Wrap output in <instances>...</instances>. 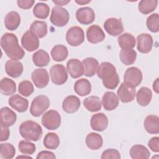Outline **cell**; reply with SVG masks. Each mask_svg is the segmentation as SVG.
I'll return each instance as SVG.
<instances>
[{"mask_svg":"<svg viewBox=\"0 0 159 159\" xmlns=\"http://www.w3.org/2000/svg\"><path fill=\"white\" fill-rule=\"evenodd\" d=\"M143 126L145 130L150 134H158L159 133V117L150 114L147 116L144 120Z\"/></svg>","mask_w":159,"mask_h":159,"instance_id":"cell-23","label":"cell"},{"mask_svg":"<svg viewBox=\"0 0 159 159\" xmlns=\"http://www.w3.org/2000/svg\"><path fill=\"white\" fill-rule=\"evenodd\" d=\"M50 12V7L48 4L43 2H38L33 9V14L35 17L41 19L47 18Z\"/></svg>","mask_w":159,"mask_h":159,"instance_id":"cell-40","label":"cell"},{"mask_svg":"<svg viewBox=\"0 0 159 159\" xmlns=\"http://www.w3.org/2000/svg\"><path fill=\"white\" fill-rule=\"evenodd\" d=\"M158 84H159V78H157L156 80L153 82V89L154 91L157 93H158Z\"/></svg>","mask_w":159,"mask_h":159,"instance_id":"cell-51","label":"cell"},{"mask_svg":"<svg viewBox=\"0 0 159 159\" xmlns=\"http://www.w3.org/2000/svg\"><path fill=\"white\" fill-rule=\"evenodd\" d=\"M50 55L54 61H62L68 57V48L63 45H56L52 48Z\"/></svg>","mask_w":159,"mask_h":159,"instance_id":"cell-32","label":"cell"},{"mask_svg":"<svg viewBox=\"0 0 159 159\" xmlns=\"http://www.w3.org/2000/svg\"><path fill=\"white\" fill-rule=\"evenodd\" d=\"M34 91V88L32 83L28 80L21 81L18 86L19 93L25 97L30 96Z\"/></svg>","mask_w":159,"mask_h":159,"instance_id":"cell-44","label":"cell"},{"mask_svg":"<svg viewBox=\"0 0 159 159\" xmlns=\"http://www.w3.org/2000/svg\"><path fill=\"white\" fill-rule=\"evenodd\" d=\"M98 76L102 80L105 88L114 89L119 83L120 79L116 67L107 61L101 63L97 70Z\"/></svg>","mask_w":159,"mask_h":159,"instance_id":"cell-2","label":"cell"},{"mask_svg":"<svg viewBox=\"0 0 159 159\" xmlns=\"http://www.w3.org/2000/svg\"><path fill=\"white\" fill-rule=\"evenodd\" d=\"M52 2L55 4L58 5V6H61L64 5H66L68 3L70 2V0H53Z\"/></svg>","mask_w":159,"mask_h":159,"instance_id":"cell-50","label":"cell"},{"mask_svg":"<svg viewBox=\"0 0 159 159\" xmlns=\"http://www.w3.org/2000/svg\"><path fill=\"white\" fill-rule=\"evenodd\" d=\"M135 95L137 103L140 106L145 107L150 102L152 98V92L147 87H142Z\"/></svg>","mask_w":159,"mask_h":159,"instance_id":"cell-30","label":"cell"},{"mask_svg":"<svg viewBox=\"0 0 159 159\" xmlns=\"http://www.w3.org/2000/svg\"><path fill=\"white\" fill-rule=\"evenodd\" d=\"M117 42L122 49H132L136 43L135 37L129 33H124L117 39Z\"/></svg>","mask_w":159,"mask_h":159,"instance_id":"cell-33","label":"cell"},{"mask_svg":"<svg viewBox=\"0 0 159 159\" xmlns=\"http://www.w3.org/2000/svg\"><path fill=\"white\" fill-rule=\"evenodd\" d=\"M157 0H142L139 2L138 9L143 14H148L157 7Z\"/></svg>","mask_w":159,"mask_h":159,"instance_id":"cell-39","label":"cell"},{"mask_svg":"<svg viewBox=\"0 0 159 159\" xmlns=\"http://www.w3.org/2000/svg\"><path fill=\"white\" fill-rule=\"evenodd\" d=\"M0 91L3 95L9 96L16 91V83L8 78H3L0 82Z\"/></svg>","mask_w":159,"mask_h":159,"instance_id":"cell-34","label":"cell"},{"mask_svg":"<svg viewBox=\"0 0 159 159\" xmlns=\"http://www.w3.org/2000/svg\"><path fill=\"white\" fill-rule=\"evenodd\" d=\"M19 133L25 140L34 142L40 140L43 134L41 126L31 120L24 121L20 125Z\"/></svg>","mask_w":159,"mask_h":159,"instance_id":"cell-3","label":"cell"},{"mask_svg":"<svg viewBox=\"0 0 159 159\" xmlns=\"http://www.w3.org/2000/svg\"><path fill=\"white\" fill-rule=\"evenodd\" d=\"M148 146L151 149L152 151L154 152H159V138L158 137H154L151 138L148 142Z\"/></svg>","mask_w":159,"mask_h":159,"instance_id":"cell-46","label":"cell"},{"mask_svg":"<svg viewBox=\"0 0 159 159\" xmlns=\"http://www.w3.org/2000/svg\"><path fill=\"white\" fill-rule=\"evenodd\" d=\"M76 17L80 24L88 25L94 22L95 19V13L92 8L89 7H83L76 11Z\"/></svg>","mask_w":159,"mask_h":159,"instance_id":"cell-15","label":"cell"},{"mask_svg":"<svg viewBox=\"0 0 159 159\" xmlns=\"http://www.w3.org/2000/svg\"><path fill=\"white\" fill-rule=\"evenodd\" d=\"M86 144L89 149L92 150H97L102 146V137L98 133H89L86 137Z\"/></svg>","mask_w":159,"mask_h":159,"instance_id":"cell-29","label":"cell"},{"mask_svg":"<svg viewBox=\"0 0 159 159\" xmlns=\"http://www.w3.org/2000/svg\"><path fill=\"white\" fill-rule=\"evenodd\" d=\"M66 68L70 76L73 78H78L84 73L82 62L78 59L71 58L66 63Z\"/></svg>","mask_w":159,"mask_h":159,"instance_id":"cell-20","label":"cell"},{"mask_svg":"<svg viewBox=\"0 0 159 159\" xmlns=\"http://www.w3.org/2000/svg\"><path fill=\"white\" fill-rule=\"evenodd\" d=\"M105 37L106 35L103 30L98 25H92L87 29L86 38L91 43L96 44L101 42Z\"/></svg>","mask_w":159,"mask_h":159,"instance_id":"cell-14","label":"cell"},{"mask_svg":"<svg viewBox=\"0 0 159 159\" xmlns=\"http://www.w3.org/2000/svg\"><path fill=\"white\" fill-rule=\"evenodd\" d=\"M120 60L125 65L134 63L137 58V52L133 49H122L119 53Z\"/></svg>","mask_w":159,"mask_h":159,"instance_id":"cell-37","label":"cell"},{"mask_svg":"<svg viewBox=\"0 0 159 159\" xmlns=\"http://www.w3.org/2000/svg\"><path fill=\"white\" fill-rule=\"evenodd\" d=\"M75 2L78 4H80V5H84V4H86L89 2H91L90 0H76Z\"/></svg>","mask_w":159,"mask_h":159,"instance_id":"cell-52","label":"cell"},{"mask_svg":"<svg viewBox=\"0 0 159 159\" xmlns=\"http://www.w3.org/2000/svg\"><path fill=\"white\" fill-rule=\"evenodd\" d=\"M130 156L133 159H148L150 156L148 149L142 145H134L129 151Z\"/></svg>","mask_w":159,"mask_h":159,"instance_id":"cell-28","label":"cell"},{"mask_svg":"<svg viewBox=\"0 0 159 159\" xmlns=\"http://www.w3.org/2000/svg\"><path fill=\"white\" fill-rule=\"evenodd\" d=\"M101 158L102 159H107V158H116L119 159L120 158V154L119 152L114 148H109L104 150Z\"/></svg>","mask_w":159,"mask_h":159,"instance_id":"cell-45","label":"cell"},{"mask_svg":"<svg viewBox=\"0 0 159 159\" xmlns=\"http://www.w3.org/2000/svg\"><path fill=\"white\" fill-rule=\"evenodd\" d=\"M142 80V73L137 67L132 66L126 70L124 75L125 83L132 85L134 87L138 86Z\"/></svg>","mask_w":159,"mask_h":159,"instance_id":"cell-10","label":"cell"},{"mask_svg":"<svg viewBox=\"0 0 159 159\" xmlns=\"http://www.w3.org/2000/svg\"><path fill=\"white\" fill-rule=\"evenodd\" d=\"M36 158L37 159H45V158L55 159V158H56V156L52 152L43 150V151L39 152Z\"/></svg>","mask_w":159,"mask_h":159,"instance_id":"cell-49","label":"cell"},{"mask_svg":"<svg viewBox=\"0 0 159 159\" xmlns=\"http://www.w3.org/2000/svg\"><path fill=\"white\" fill-rule=\"evenodd\" d=\"M23 65L18 60H9L5 63V71L8 76L13 78L19 77L23 72Z\"/></svg>","mask_w":159,"mask_h":159,"instance_id":"cell-18","label":"cell"},{"mask_svg":"<svg viewBox=\"0 0 159 159\" xmlns=\"http://www.w3.org/2000/svg\"><path fill=\"white\" fill-rule=\"evenodd\" d=\"M104 30L112 36L120 35L124 31L123 24L120 19L111 17L107 19L104 23Z\"/></svg>","mask_w":159,"mask_h":159,"instance_id":"cell-12","label":"cell"},{"mask_svg":"<svg viewBox=\"0 0 159 159\" xmlns=\"http://www.w3.org/2000/svg\"><path fill=\"white\" fill-rule=\"evenodd\" d=\"M42 124L48 130H56L61 124V116L58 111L51 109L46 112L42 117Z\"/></svg>","mask_w":159,"mask_h":159,"instance_id":"cell-6","label":"cell"},{"mask_svg":"<svg viewBox=\"0 0 159 159\" xmlns=\"http://www.w3.org/2000/svg\"><path fill=\"white\" fill-rule=\"evenodd\" d=\"M146 25L148 29L153 33L159 31V16L157 13H154L149 16L146 21Z\"/></svg>","mask_w":159,"mask_h":159,"instance_id":"cell-42","label":"cell"},{"mask_svg":"<svg viewBox=\"0 0 159 159\" xmlns=\"http://www.w3.org/2000/svg\"><path fill=\"white\" fill-rule=\"evenodd\" d=\"M75 93L80 96H84L89 94L91 91V84L89 81L86 78L78 80L74 84Z\"/></svg>","mask_w":159,"mask_h":159,"instance_id":"cell-27","label":"cell"},{"mask_svg":"<svg viewBox=\"0 0 159 159\" xmlns=\"http://www.w3.org/2000/svg\"><path fill=\"white\" fill-rule=\"evenodd\" d=\"M31 79L37 88H43L49 82V75L46 69L37 68L32 73Z\"/></svg>","mask_w":159,"mask_h":159,"instance_id":"cell-11","label":"cell"},{"mask_svg":"<svg viewBox=\"0 0 159 159\" xmlns=\"http://www.w3.org/2000/svg\"><path fill=\"white\" fill-rule=\"evenodd\" d=\"M81 106L80 99L74 95L67 96L62 102L63 110L68 114L76 112Z\"/></svg>","mask_w":159,"mask_h":159,"instance_id":"cell-22","label":"cell"},{"mask_svg":"<svg viewBox=\"0 0 159 159\" xmlns=\"http://www.w3.org/2000/svg\"><path fill=\"white\" fill-rule=\"evenodd\" d=\"M117 94L119 99H120L121 102L127 103L134 99L136 94V90L135 87L132 85L124 82L121 83L117 89Z\"/></svg>","mask_w":159,"mask_h":159,"instance_id":"cell-9","label":"cell"},{"mask_svg":"<svg viewBox=\"0 0 159 159\" xmlns=\"http://www.w3.org/2000/svg\"><path fill=\"white\" fill-rule=\"evenodd\" d=\"M50 99L45 95H39L32 101L30 107V113L34 117H39L49 107Z\"/></svg>","mask_w":159,"mask_h":159,"instance_id":"cell-4","label":"cell"},{"mask_svg":"<svg viewBox=\"0 0 159 159\" xmlns=\"http://www.w3.org/2000/svg\"><path fill=\"white\" fill-rule=\"evenodd\" d=\"M83 105L90 112L99 111L102 107L100 98L96 96H91L85 98L83 101Z\"/></svg>","mask_w":159,"mask_h":159,"instance_id":"cell-36","label":"cell"},{"mask_svg":"<svg viewBox=\"0 0 159 159\" xmlns=\"http://www.w3.org/2000/svg\"><path fill=\"white\" fill-rule=\"evenodd\" d=\"M60 139L58 135L54 132L47 133L43 140V145L45 148L50 150L57 149L60 145Z\"/></svg>","mask_w":159,"mask_h":159,"instance_id":"cell-38","label":"cell"},{"mask_svg":"<svg viewBox=\"0 0 159 159\" xmlns=\"http://www.w3.org/2000/svg\"><path fill=\"white\" fill-rule=\"evenodd\" d=\"M16 153L14 147L9 143H2L0 145V157L3 159H11Z\"/></svg>","mask_w":159,"mask_h":159,"instance_id":"cell-41","label":"cell"},{"mask_svg":"<svg viewBox=\"0 0 159 159\" xmlns=\"http://www.w3.org/2000/svg\"><path fill=\"white\" fill-rule=\"evenodd\" d=\"M19 150L24 155H32L36 150L35 145L29 140H21L18 145Z\"/></svg>","mask_w":159,"mask_h":159,"instance_id":"cell-43","label":"cell"},{"mask_svg":"<svg viewBox=\"0 0 159 159\" xmlns=\"http://www.w3.org/2000/svg\"><path fill=\"white\" fill-rule=\"evenodd\" d=\"M10 135V131L8 127L1 124V137L0 141L4 142L8 140Z\"/></svg>","mask_w":159,"mask_h":159,"instance_id":"cell-48","label":"cell"},{"mask_svg":"<svg viewBox=\"0 0 159 159\" xmlns=\"http://www.w3.org/2000/svg\"><path fill=\"white\" fill-rule=\"evenodd\" d=\"M5 27L9 30H14L18 28L20 24V17L16 11H11L8 12L4 20Z\"/></svg>","mask_w":159,"mask_h":159,"instance_id":"cell-24","label":"cell"},{"mask_svg":"<svg viewBox=\"0 0 159 159\" xmlns=\"http://www.w3.org/2000/svg\"><path fill=\"white\" fill-rule=\"evenodd\" d=\"M32 61L35 66L43 67L48 65L50 58L48 53L46 51L43 49H40L33 54Z\"/></svg>","mask_w":159,"mask_h":159,"instance_id":"cell-31","label":"cell"},{"mask_svg":"<svg viewBox=\"0 0 159 159\" xmlns=\"http://www.w3.org/2000/svg\"><path fill=\"white\" fill-rule=\"evenodd\" d=\"M9 105L19 112H24L29 107V101L27 99L19 94H14L9 98Z\"/></svg>","mask_w":159,"mask_h":159,"instance_id":"cell-19","label":"cell"},{"mask_svg":"<svg viewBox=\"0 0 159 159\" xmlns=\"http://www.w3.org/2000/svg\"><path fill=\"white\" fill-rule=\"evenodd\" d=\"M137 50L142 53H149L153 47V40L152 37L148 34H141L137 37Z\"/></svg>","mask_w":159,"mask_h":159,"instance_id":"cell-16","label":"cell"},{"mask_svg":"<svg viewBox=\"0 0 159 159\" xmlns=\"http://www.w3.org/2000/svg\"><path fill=\"white\" fill-rule=\"evenodd\" d=\"M82 64L84 70L83 75L87 77L93 76L99 66L98 61L93 57H88L84 59L82 61Z\"/></svg>","mask_w":159,"mask_h":159,"instance_id":"cell-26","label":"cell"},{"mask_svg":"<svg viewBox=\"0 0 159 159\" xmlns=\"http://www.w3.org/2000/svg\"><path fill=\"white\" fill-rule=\"evenodd\" d=\"M30 30L38 38H43L47 34V24L45 21L35 20L30 25Z\"/></svg>","mask_w":159,"mask_h":159,"instance_id":"cell-35","label":"cell"},{"mask_svg":"<svg viewBox=\"0 0 159 159\" xmlns=\"http://www.w3.org/2000/svg\"><path fill=\"white\" fill-rule=\"evenodd\" d=\"M66 40L67 43L73 47H77L84 41V33L82 28L73 26L66 32Z\"/></svg>","mask_w":159,"mask_h":159,"instance_id":"cell-7","label":"cell"},{"mask_svg":"<svg viewBox=\"0 0 159 159\" xmlns=\"http://www.w3.org/2000/svg\"><path fill=\"white\" fill-rule=\"evenodd\" d=\"M50 20L53 25L61 27L68 24L70 20V15L66 9L56 6L52 9Z\"/></svg>","mask_w":159,"mask_h":159,"instance_id":"cell-5","label":"cell"},{"mask_svg":"<svg viewBox=\"0 0 159 159\" xmlns=\"http://www.w3.org/2000/svg\"><path fill=\"white\" fill-rule=\"evenodd\" d=\"M29 158V159H32V158L30 156H26V155H24V156H19L17 157V158Z\"/></svg>","mask_w":159,"mask_h":159,"instance_id":"cell-53","label":"cell"},{"mask_svg":"<svg viewBox=\"0 0 159 159\" xmlns=\"http://www.w3.org/2000/svg\"><path fill=\"white\" fill-rule=\"evenodd\" d=\"M21 44L28 52H33L39 47V38L30 30L26 31L21 38Z\"/></svg>","mask_w":159,"mask_h":159,"instance_id":"cell-13","label":"cell"},{"mask_svg":"<svg viewBox=\"0 0 159 159\" xmlns=\"http://www.w3.org/2000/svg\"><path fill=\"white\" fill-rule=\"evenodd\" d=\"M35 3L34 0H18L17 4L19 7L22 9H29L31 8Z\"/></svg>","mask_w":159,"mask_h":159,"instance_id":"cell-47","label":"cell"},{"mask_svg":"<svg viewBox=\"0 0 159 159\" xmlns=\"http://www.w3.org/2000/svg\"><path fill=\"white\" fill-rule=\"evenodd\" d=\"M1 46L11 60H20L25 55L23 48L19 45L17 37L12 33H6L1 37Z\"/></svg>","mask_w":159,"mask_h":159,"instance_id":"cell-1","label":"cell"},{"mask_svg":"<svg viewBox=\"0 0 159 159\" xmlns=\"http://www.w3.org/2000/svg\"><path fill=\"white\" fill-rule=\"evenodd\" d=\"M17 120L16 114L9 107H4L1 109V124L9 127L12 125Z\"/></svg>","mask_w":159,"mask_h":159,"instance_id":"cell-25","label":"cell"},{"mask_svg":"<svg viewBox=\"0 0 159 159\" xmlns=\"http://www.w3.org/2000/svg\"><path fill=\"white\" fill-rule=\"evenodd\" d=\"M104 109L112 111L119 106V101L117 96L112 91H106L102 96L101 102Z\"/></svg>","mask_w":159,"mask_h":159,"instance_id":"cell-21","label":"cell"},{"mask_svg":"<svg viewBox=\"0 0 159 159\" xmlns=\"http://www.w3.org/2000/svg\"><path fill=\"white\" fill-rule=\"evenodd\" d=\"M108 118L103 113H97L92 116L90 124L92 129L98 132L104 130L108 126Z\"/></svg>","mask_w":159,"mask_h":159,"instance_id":"cell-17","label":"cell"},{"mask_svg":"<svg viewBox=\"0 0 159 159\" xmlns=\"http://www.w3.org/2000/svg\"><path fill=\"white\" fill-rule=\"evenodd\" d=\"M52 81L56 85L63 84L68 80V74L66 68L61 64L52 66L50 70Z\"/></svg>","mask_w":159,"mask_h":159,"instance_id":"cell-8","label":"cell"}]
</instances>
